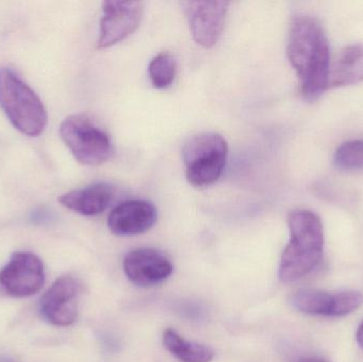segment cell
Listing matches in <instances>:
<instances>
[{"label": "cell", "instance_id": "6da1fadb", "mask_svg": "<svg viewBox=\"0 0 363 362\" xmlns=\"http://www.w3.org/2000/svg\"><path fill=\"white\" fill-rule=\"evenodd\" d=\"M287 55L298 74L301 93L306 100H315L328 87L330 46L319 21L308 15L292 19L288 36Z\"/></svg>", "mask_w": 363, "mask_h": 362}, {"label": "cell", "instance_id": "7a4b0ae2", "mask_svg": "<svg viewBox=\"0 0 363 362\" xmlns=\"http://www.w3.org/2000/svg\"><path fill=\"white\" fill-rule=\"evenodd\" d=\"M289 244L279 264L281 282L292 283L308 276L321 263L324 252V230L321 219L311 210L290 213Z\"/></svg>", "mask_w": 363, "mask_h": 362}, {"label": "cell", "instance_id": "3957f363", "mask_svg": "<svg viewBox=\"0 0 363 362\" xmlns=\"http://www.w3.org/2000/svg\"><path fill=\"white\" fill-rule=\"evenodd\" d=\"M0 106L21 133L36 137L44 132L47 112L42 100L8 68L0 69Z\"/></svg>", "mask_w": 363, "mask_h": 362}, {"label": "cell", "instance_id": "277c9868", "mask_svg": "<svg viewBox=\"0 0 363 362\" xmlns=\"http://www.w3.org/2000/svg\"><path fill=\"white\" fill-rule=\"evenodd\" d=\"M228 146L220 134L204 132L191 136L182 150L186 179L194 187L217 182L225 168Z\"/></svg>", "mask_w": 363, "mask_h": 362}, {"label": "cell", "instance_id": "5b68a950", "mask_svg": "<svg viewBox=\"0 0 363 362\" xmlns=\"http://www.w3.org/2000/svg\"><path fill=\"white\" fill-rule=\"evenodd\" d=\"M60 135L74 159L83 165H101L112 157L110 136L85 115L67 117L61 123Z\"/></svg>", "mask_w": 363, "mask_h": 362}, {"label": "cell", "instance_id": "8992f818", "mask_svg": "<svg viewBox=\"0 0 363 362\" xmlns=\"http://www.w3.org/2000/svg\"><path fill=\"white\" fill-rule=\"evenodd\" d=\"M292 307L311 316L345 317L359 310L363 295L356 290L326 293L318 289H301L289 298Z\"/></svg>", "mask_w": 363, "mask_h": 362}, {"label": "cell", "instance_id": "52a82bcc", "mask_svg": "<svg viewBox=\"0 0 363 362\" xmlns=\"http://www.w3.org/2000/svg\"><path fill=\"white\" fill-rule=\"evenodd\" d=\"M143 14V2L104 1L102 4L98 49L110 48L131 35L140 27Z\"/></svg>", "mask_w": 363, "mask_h": 362}, {"label": "cell", "instance_id": "ba28073f", "mask_svg": "<svg viewBox=\"0 0 363 362\" xmlns=\"http://www.w3.org/2000/svg\"><path fill=\"white\" fill-rule=\"evenodd\" d=\"M226 1H183L181 4L192 38L203 48H213L221 38L228 14Z\"/></svg>", "mask_w": 363, "mask_h": 362}, {"label": "cell", "instance_id": "9c48e42d", "mask_svg": "<svg viewBox=\"0 0 363 362\" xmlns=\"http://www.w3.org/2000/svg\"><path fill=\"white\" fill-rule=\"evenodd\" d=\"M44 282V266L33 253H15L0 271V285L8 295L15 298L35 295Z\"/></svg>", "mask_w": 363, "mask_h": 362}, {"label": "cell", "instance_id": "30bf717a", "mask_svg": "<svg viewBox=\"0 0 363 362\" xmlns=\"http://www.w3.org/2000/svg\"><path fill=\"white\" fill-rule=\"evenodd\" d=\"M80 284L70 276L57 278L40 299V310L45 320L55 327H69L78 318Z\"/></svg>", "mask_w": 363, "mask_h": 362}, {"label": "cell", "instance_id": "8fae6325", "mask_svg": "<svg viewBox=\"0 0 363 362\" xmlns=\"http://www.w3.org/2000/svg\"><path fill=\"white\" fill-rule=\"evenodd\" d=\"M125 276L133 284L151 287L167 280L174 271L169 259L155 249H138L125 256L123 261Z\"/></svg>", "mask_w": 363, "mask_h": 362}, {"label": "cell", "instance_id": "7c38bea8", "mask_svg": "<svg viewBox=\"0 0 363 362\" xmlns=\"http://www.w3.org/2000/svg\"><path fill=\"white\" fill-rule=\"evenodd\" d=\"M157 220V208L144 200H130L111 212L108 225L117 236L140 235L149 231Z\"/></svg>", "mask_w": 363, "mask_h": 362}, {"label": "cell", "instance_id": "4fadbf2b", "mask_svg": "<svg viewBox=\"0 0 363 362\" xmlns=\"http://www.w3.org/2000/svg\"><path fill=\"white\" fill-rule=\"evenodd\" d=\"M112 199V187L106 183H98L64 193L59 198V202L68 210L83 216H96L108 208Z\"/></svg>", "mask_w": 363, "mask_h": 362}, {"label": "cell", "instance_id": "5bb4252c", "mask_svg": "<svg viewBox=\"0 0 363 362\" xmlns=\"http://www.w3.org/2000/svg\"><path fill=\"white\" fill-rule=\"evenodd\" d=\"M362 81L363 45H352L341 51L330 68L328 86H350Z\"/></svg>", "mask_w": 363, "mask_h": 362}, {"label": "cell", "instance_id": "9a60e30c", "mask_svg": "<svg viewBox=\"0 0 363 362\" xmlns=\"http://www.w3.org/2000/svg\"><path fill=\"white\" fill-rule=\"evenodd\" d=\"M166 349L182 362H211L213 351L204 344L187 341L174 329H166L163 336Z\"/></svg>", "mask_w": 363, "mask_h": 362}, {"label": "cell", "instance_id": "2e32d148", "mask_svg": "<svg viewBox=\"0 0 363 362\" xmlns=\"http://www.w3.org/2000/svg\"><path fill=\"white\" fill-rule=\"evenodd\" d=\"M148 72L151 83L155 89H167L176 78V57L169 52L159 53L151 60Z\"/></svg>", "mask_w": 363, "mask_h": 362}, {"label": "cell", "instance_id": "e0dca14e", "mask_svg": "<svg viewBox=\"0 0 363 362\" xmlns=\"http://www.w3.org/2000/svg\"><path fill=\"white\" fill-rule=\"evenodd\" d=\"M335 164L341 170L363 169V140H350L337 149Z\"/></svg>", "mask_w": 363, "mask_h": 362}, {"label": "cell", "instance_id": "ac0fdd59", "mask_svg": "<svg viewBox=\"0 0 363 362\" xmlns=\"http://www.w3.org/2000/svg\"><path fill=\"white\" fill-rule=\"evenodd\" d=\"M356 340H357L358 346L363 350V322L358 327L357 333H356Z\"/></svg>", "mask_w": 363, "mask_h": 362}, {"label": "cell", "instance_id": "d6986e66", "mask_svg": "<svg viewBox=\"0 0 363 362\" xmlns=\"http://www.w3.org/2000/svg\"><path fill=\"white\" fill-rule=\"evenodd\" d=\"M302 362H328V361H323V359H321V358H308V359H305V361H303Z\"/></svg>", "mask_w": 363, "mask_h": 362}, {"label": "cell", "instance_id": "ffe728a7", "mask_svg": "<svg viewBox=\"0 0 363 362\" xmlns=\"http://www.w3.org/2000/svg\"><path fill=\"white\" fill-rule=\"evenodd\" d=\"M0 362H15V361H11V359H0Z\"/></svg>", "mask_w": 363, "mask_h": 362}]
</instances>
